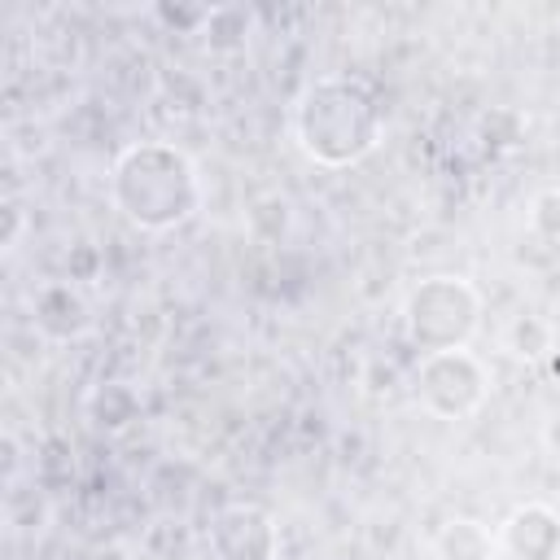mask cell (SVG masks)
<instances>
[{
    "instance_id": "5b68a950",
    "label": "cell",
    "mask_w": 560,
    "mask_h": 560,
    "mask_svg": "<svg viewBox=\"0 0 560 560\" xmlns=\"http://www.w3.org/2000/svg\"><path fill=\"white\" fill-rule=\"evenodd\" d=\"M206 542L214 560H280V525L249 499L223 503L206 525Z\"/></svg>"
},
{
    "instance_id": "8fae6325",
    "label": "cell",
    "mask_w": 560,
    "mask_h": 560,
    "mask_svg": "<svg viewBox=\"0 0 560 560\" xmlns=\"http://www.w3.org/2000/svg\"><path fill=\"white\" fill-rule=\"evenodd\" d=\"M503 350L516 363H547L551 350H556V324L538 311H516L503 324Z\"/></svg>"
},
{
    "instance_id": "d6986e66",
    "label": "cell",
    "mask_w": 560,
    "mask_h": 560,
    "mask_svg": "<svg viewBox=\"0 0 560 560\" xmlns=\"http://www.w3.org/2000/svg\"><path fill=\"white\" fill-rule=\"evenodd\" d=\"M92 560H136V551L127 542H105V547L92 551Z\"/></svg>"
},
{
    "instance_id": "52a82bcc",
    "label": "cell",
    "mask_w": 560,
    "mask_h": 560,
    "mask_svg": "<svg viewBox=\"0 0 560 560\" xmlns=\"http://www.w3.org/2000/svg\"><path fill=\"white\" fill-rule=\"evenodd\" d=\"M499 551L508 560H560V508L542 499L516 503L499 525Z\"/></svg>"
},
{
    "instance_id": "2e32d148",
    "label": "cell",
    "mask_w": 560,
    "mask_h": 560,
    "mask_svg": "<svg viewBox=\"0 0 560 560\" xmlns=\"http://www.w3.org/2000/svg\"><path fill=\"white\" fill-rule=\"evenodd\" d=\"M153 18L179 35H201L206 18H210V4H153Z\"/></svg>"
},
{
    "instance_id": "277c9868",
    "label": "cell",
    "mask_w": 560,
    "mask_h": 560,
    "mask_svg": "<svg viewBox=\"0 0 560 560\" xmlns=\"http://www.w3.org/2000/svg\"><path fill=\"white\" fill-rule=\"evenodd\" d=\"M490 398V368L477 350H438L416 363V402L433 420H472Z\"/></svg>"
},
{
    "instance_id": "30bf717a",
    "label": "cell",
    "mask_w": 560,
    "mask_h": 560,
    "mask_svg": "<svg viewBox=\"0 0 560 560\" xmlns=\"http://www.w3.org/2000/svg\"><path fill=\"white\" fill-rule=\"evenodd\" d=\"M4 525L13 538H39L48 525H52V499L44 490V481H13L4 490Z\"/></svg>"
},
{
    "instance_id": "ac0fdd59",
    "label": "cell",
    "mask_w": 560,
    "mask_h": 560,
    "mask_svg": "<svg viewBox=\"0 0 560 560\" xmlns=\"http://www.w3.org/2000/svg\"><path fill=\"white\" fill-rule=\"evenodd\" d=\"M538 442H542V451H547L551 459H560V411H551V416L542 420V429H538Z\"/></svg>"
},
{
    "instance_id": "7c38bea8",
    "label": "cell",
    "mask_w": 560,
    "mask_h": 560,
    "mask_svg": "<svg viewBox=\"0 0 560 560\" xmlns=\"http://www.w3.org/2000/svg\"><path fill=\"white\" fill-rule=\"evenodd\" d=\"M249 26H254L249 9H241V4H210V18H206V26H201V39H206L210 52L232 57V52L245 48Z\"/></svg>"
},
{
    "instance_id": "9c48e42d",
    "label": "cell",
    "mask_w": 560,
    "mask_h": 560,
    "mask_svg": "<svg viewBox=\"0 0 560 560\" xmlns=\"http://www.w3.org/2000/svg\"><path fill=\"white\" fill-rule=\"evenodd\" d=\"M83 411H88V424L105 438L131 429L140 420V389L131 381H101L88 389L83 398Z\"/></svg>"
},
{
    "instance_id": "3957f363",
    "label": "cell",
    "mask_w": 560,
    "mask_h": 560,
    "mask_svg": "<svg viewBox=\"0 0 560 560\" xmlns=\"http://www.w3.org/2000/svg\"><path fill=\"white\" fill-rule=\"evenodd\" d=\"M486 319V298L481 289L459 276V271H433L420 276L402 306H398V324H402V341L416 354H438V350H468L481 332Z\"/></svg>"
},
{
    "instance_id": "e0dca14e",
    "label": "cell",
    "mask_w": 560,
    "mask_h": 560,
    "mask_svg": "<svg viewBox=\"0 0 560 560\" xmlns=\"http://www.w3.org/2000/svg\"><path fill=\"white\" fill-rule=\"evenodd\" d=\"M398 385V368L394 363H372L368 372V394H389Z\"/></svg>"
},
{
    "instance_id": "ba28073f",
    "label": "cell",
    "mask_w": 560,
    "mask_h": 560,
    "mask_svg": "<svg viewBox=\"0 0 560 560\" xmlns=\"http://www.w3.org/2000/svg\"><path fill=\"white\" fill-rule=\"evenodd\" d=\"M429 556L433 560H494L499 534H494V525H486L477 516H446L429 538Z\"/></svg>"
},
{
    "instance_id": "9a60e30c",
    "label": "cell",
    "mask_w": 560,
    "mask_h": 560,
    "mask_svg": "<svg viewBox=\"0 0 560 560\" xmlns=\"http://www.w3.org/2000/svg\"><path fill=\"white\" fill-rule=\"evenodd\" d=\"M0 219H4V228H0V249H4V254H18L22 241H26V232H31V210H26V201H22L18 192H4Z\"/></svg>"
},
{
    "instance_id": "5bb4252c",
    "label": "cell",
    "mask_w": 560,
    "mask_h": 560,
    "mask_svg": "<svg viewBox=\"0 0 560 560\" xmlns=\"http://www.w3.org/2000/svg\"><path fill=\"white\" fill-rule=\"evenodd\" d=\"M525 223H529V236L542 241V245H560V184H547L529 197L525 206Z\"/></svg>"
},
{
    "instance_id": "7a4b0ae2",
    "label": "cell",
    "mask_w": 560,
    "mask_h": 560,
    "mask_svg": "<svg viewBox=\"0 0 560 560\" xmlns=\"http://www.w3.org/2000/svg\"><path fill=\"white\" fill-rule=\"evenodd\" d=\"M201 171L175 140H131L109 162V206L136 232H175L201 210Z\"/></svg>"
},
{
    "instance_id": "6da1fadb",
    "label": "cell",
    "mask_w": 560,
    "mask_h": 560,
    "mask_svg": "<svg viewBox=\"0 0 560 560\" xmlns=\"http://www.w3.org/2000/svg\"><path fill=\"white\" fill-rule=\"evenodd\" d=\"M293 140L306 162L324 171H346L372 158L385 140V109L368 79L319 74L293 101Z\"/></svg>"
},
{
    "instance_id": "8992f818",
    "label": "cell",
    "mask_w": 560,
    "mask_h": 560,
    "mask_svg": "<svg viewBox=\"0 0 560 560\" xmlns=\"http://www.w3.org/2000/svg\"><path fill=\"white\" fill-rule=\"evenodd\" d=\"M31 328L39 341L48 346H70V341H83L92 328H96V315H92V302L88 293L79 289V280H44L35 293H31Z\"/></svg>"
},
{
    "instance_id": "4fadbf2b",
    "label": "cell",
    "mask_w": 560,
    "mask_h": 560,
    "mask_svg": "<svg viewBox=\"0 0 560 560\" xmlns=\"http://www.w3.org/2000/svg\"><path fill=\"white\" fill-rule=\"evenodd\" d=\"M245 223H249L254 236H262V241H280V236L293 228V206H289V197H280V192H267V197H258V201L249 206Z\"/></svg>"
}]
</instances>
